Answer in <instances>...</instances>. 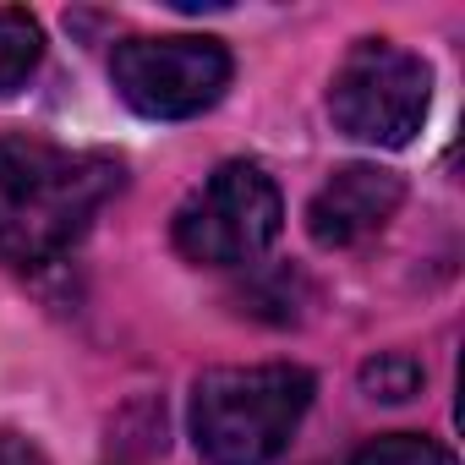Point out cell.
Returning a JSON list of instances; mask_svg holds the SVG:
<instances>
[{"label": "cell", "instance_id": "obj_2", "mask_svg": "<svg viewBox=\"0 0 465 465\" xmlns=\"http://www.w3.org/2000/svg\"><path fill=\"white\" fill-rule=\"evenodd\" d=\"M312 405V372L291 361L213 367L192 389V438L208 465H269Z\"/></svg>", "mask_w": 465, "mask_h": 465}, {"label": "cell", "instance_id": "obj_7", "mask_svg": "<svg viewBox=\"0 0 465 465\" xmlns=\"http://www.w3.org/2000/svg\"><path fill=\"white\" fill-rule=\"evenodd\" d=\"M45 61V34L28 12H0V94L23 88Z\"/></svg>", "mask_w": 465, "mask_h": 465}, {"label": "cell", "instance_id": "obj_9", "mask_svg": "<svg viewBox=\"0 0 465 465\" xmlns=\"http://www.w3.org/2000/svg\"><path fill=\"white\" fill-rule=\"evenodd\" d=\"M351 465H454V454L432 438H416V432H389V438H372Z\"/></svg>", "mask_w": 465, "mask_h": 465}, {"label": "cell", "instance_id": "obj_1", "mask_svg": "<svg viewBox=\"0 0 465 465\" xmlns=\"http://www.w3.org/2000/svg\"><path fill=\"white\" fill-rule=\"evenodd\" d=\"M121 192L110 153L45 137H0V263L39 269L72 252L99 208Z\"/></svg>", "mask_w": 465, "mask_h": 465}, {"label": "cell", "instance_id": "obj_6", "mask_svg": "<svg viewBox=\"0 0 465 465\" xmlns=\"http://www.w3.org/2000/svg\"><path fill=\"white\" fill-rule=\"evenodd\" d=\"M400 197H405V186H400L394 170L345 164V170H334V175L318 186V197L307 203V236H312L318 247H329V252L356 247V242L378 236V230L394 219Z\"/></svg>", "mask_w": 465, "mask_h": 465}, {"label": "cell", "instance_id": "obj_5", "mask_svg": "<svg viewBox=\"0 0 465 465\" xmlns=\"http://www.w3.org/2000/svg\"><path fill=\"white\" fill-rule=\"evenodd\" d=\"M115 94L148 121H186L219 104L230 88V50L203 34L170 39H126L110 55Z\"/></svg>", "mask_w": 465, "mask_h": 465}, {"label": "cell", "instance_id": "obj_10", "mask_svg": "<svg viewBox=\"0 0 465 465\" xmlns=\"http://www.w3.org/2000/svg\"><path fill=\"white\" fill-rule=\"evenodd\" d=\"M0 465H50L28 438H17V432H0Z\"/></svg>", "mask_w": 465, "mask_h": 465}, {"label": "cell", "instance_id": "obj_3", "mask_svg": "<svg viewBox=\"0 0 465 465\" xmlns=\"http://www.w3.org/2000/svg\"><path fill=\"white\" fill-rule=\"evenodd\" d=\"M280 186L263 164L230 159L175 208V252L203 269H242L280 236Z\"/></svg>", "mask_w": 465, "mask_h": 465}, {"label": "cell", "instance_id": "obj_4", "mask_svg": "<svg viewBox=\"0 0 465 465\" xmlns=\"http://www.w3.org/2000/svg\"><path fill=\"white\" fill-rule=\"evenodd\" d=\"M432 104V77L421 55L389 45V39H361L340 61L329 83V115L345 137L372 143V148H405Z\"/></svg>", "mask_w": 465, "mask_h": 465}, {"label": "cell", "instance_id": "obj_8", "mask_svg": "<svg viewBox=\"0 0 465 465\" xmlns=\"http://www.w3.org/2000/svg\"><path fill=\"white\" fill-rule=\"evenodd\" d=\"M421 361L416 356H405V351H378L367 367H361V389L372 394V400H389V405H400V400H411L416 389H421Z\"/></svg>", "mask_w": 465, "mask_h": 465}]
</instances>
